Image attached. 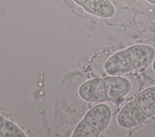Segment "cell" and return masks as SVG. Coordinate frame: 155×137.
Returning <instances> with one entry per match:
<instances>
[{
    "instance_id": "obj_11",
    "label": "cell",
    "mask_w": 155,
    "mask_h": 137,
    "mask_svg": "<svg viewBox=\"0 0 155 137\" xmlns=\"http://www.w3.org/2000/svg\"><path fill=\"white\" fill-rule=\"evenodd\" d=\"M151 66H152V68H153V71L155 72V59L153 60V61L151 63Z\"/></svg>"
},
{
    "instance_id": "obj_10",
    "label": "cell",
    "mask_w": 155,
    "mask_h": 137,
    "mask_svg": "<svg viewBox=\"0 0 155 137\" xmlns=\"http://www.w3.org/2000/svg\"><path fill=\"white\" fill-rule=\"evenodd\" d=\"M75 2H76L77 4H79V5H82L84 3H85L87 0H73Z\"/></svg>"
},
{
    "instance_id": "obj_6",
    "label": "cell",
    "mask_w": 155,
    "mask_h": 137,
    "mask_svg": "<svg viewBox=\"0 0 155 137\" xmlns=\"http://www.w3.org/2000/svg\"><path fill=\"white\" fill-rule=\"evenodd\" d=\"M134 101L147 118L155 115V86H150L143 90L134 98Z\"/></svg>"
},
{
    "instance_id": "obj_13",
    "label": "cell",
    "mask_w": 155,
    "mask_h": 137,
    "mask_svg": "<svg viewBox=\"0 0 155 137\" xmlns=\"http://www.w3.org/2000/svg\"><path fill=\"white\" fill-rule=\"evenodd\" d=\"M147 1L153 4H155V0H147Z\"/></svg>"
},
{
    "instance_id": "obj_3",
    "label": "cell",
    "mask_w": 155,
    "mask_h": 137,
    "mask_svg": "<svg viewBox=\"0 0 155 137\" xmlns=\"http://www.w3.org/2000/svg\"><path fill=\"white\" fill-rule=\"evenodd\" d=\"M111 115V107L107 104L101 103L89 110L84 119L101 133L108 127Z\"/></svg>"
},
{
    "instance_id": "obj_7",
    "label": "cell",
    "mask_w": 155,
    "mask_h": 137,
    "mask_svg": "<svg viewBox=\"0 0 155 137\" xmlns=\"http://www.w3.org/2000/svg\"><path fill=\"white\" fill-rule=\"evenodd\" d=\"M82 6L88 13L100 17L110 18L114 13V8L108 0H87Z\"/></svg>"
},
{
    "instance_id": "obj_8",
    "label": "cell",
    "mask_w": 155,
    "mask_h": 137,
    "mask_svg": "<svg viewBox=\"0 0 155 137\" xmlns=\"http://www.w3.org/2000/svg\"><path fill=\"white\" fill-rule=\"evenodd\" d=\"M100 133L84 119L76 126L73 133V137H97Z\"/></svg>"
},
{
    "instance_id": "obj_1",
    "label": "cell",
    "mask_w": 155,
    "mask_h": 137,
    "mask_svg": "<svg viewBox=\"0 0 155 137\" xmlns=\"http://www.w3.org/2000/svg\"><path fill=\"white\" fill-rule=\"evenodd\" d=\"M154 57L155 50L150 45H134L111 56L104 69L109 75H122L147 66Z\"/></svg>"
},
{
    "instance_id": "obj_2",
    "label": "cell",
    "mask_w": 155,
    "mask_h": 137,
    "mask_svg": "<svg viewBox=\"0 0 155 137\" xmlns=\"http://www.w3.org/2000/svg\"><path fill=\"white\" fill-rule=\"evenodd\" d=\"M147 118L140 107L133 100L122 108L117 114L116 120L119 126L129 129L139 126Z\"/></svg>"
},
{
    "instance_id": "obj_9",
    "label": "cell",
    "mask_w": 155,
    "mask_h": 137,
    "mask_svg": "<svg viewBox=\"0 0 155 137\" xmlns=\"http://www.w3.org/2000/svg\"><path fill=\"white\" fill-rule=\"evenodd\" d=\"M25 137L24 133L12 122L4 120L0 127V137Z\"/></svg>"
},
{
    "instance_id": "obj_4",
    "label": "cell",
    "mask_w": 155,
    "mask_h": 137,
    "mask_svg": "<svg viewBox=\"0 0 155 137\" xmlns=\"http://www.w3.org/2000/svg\"><path fill=\"white\" fill-rule=\"evenodd\" d=\"M82 98L91 102H102L107 100L104 78H96L84 83L79 89Z\"/></svg>"
},
{
    "instance_id": "obj_12",
    "label": "cell",
    "mask_w": 155,
    "mask_h": 137,
    "mask_svg": "<svg viewBox=\"0 0 155 137\" xmlns=\"http://www.w3.org/2000/svg\"><path fill=\"white\" fill-rule=\"evenodd\" d=\"M3 121H4L3 118L0 116V127H1V125L2 124V123H3Z\"/></svg>"
},
{
    "instance_id": "obj_5",
    "label": "cell",
    "mask_w": 155,
    "mask_h": 137,
    "mask_svg": "<svg viewBox=\"0 0 155 137\" xmlns=\"http://www.w3.org/2000/svg\"><path fill=\"white\" fill-rule=\"evenodd\" d=\"M107 100H115L127 95L131 90L130 81L124 77L111 75L104 78Z\"/></svg>"
}]
</instances>
